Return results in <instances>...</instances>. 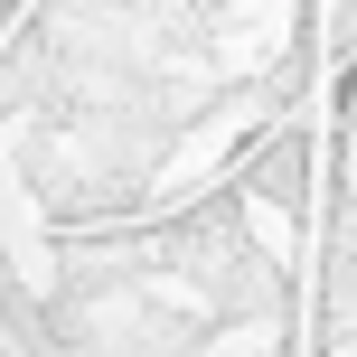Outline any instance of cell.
<instances>
[{"label": "cell", "instance_id": "obj_1", "mask_svg": "<svg viewBox=\"0 0 357 357\" xmlns=\"http://www.w3.org/2000/svg\"><path fill=\"white\" fill-rule=\"evenodd\" d=\"M348 113H357V75H348Z\"/></svg>", "mask_w": 357, "mask_h": 357}]
</instances>
